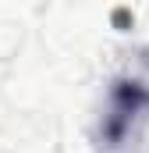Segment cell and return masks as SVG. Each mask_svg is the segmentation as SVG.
Here are the masks:
<instances>
[{
    "mask_svg": "<svg viewBox=\"0 0 149 153\" xmlns=\"http://www.w3.org/2000/svg\"><path fill=\"white\" fill-rule=\"evenodd\" d=\"M149 107V89L142 82H117L110 93V107H107V117H103V139L117 146L124 139V132L131 128V121L139 117V111Z\"/></svg>",
    "mask_w": 149,
    "mask_h": 153,
    "instance_id": "cell-1",
    "label": "cell"
}]
</instances>
